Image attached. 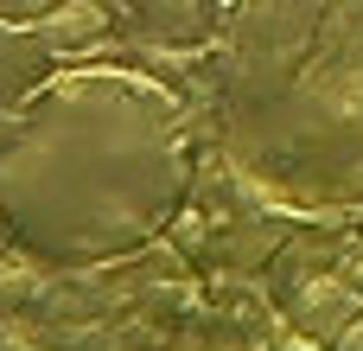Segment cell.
<instances>
[{"label": "cell", "instance_id": "obj_2", "mask_svg": "<svg viewBox=\"0 0 363 351\" xmlns=\"http://www.w3.org/2000/svg\"><path fill=\"white\" fill-rule=\"evenodd\" d=\"M230 166L306 217L363 205V0H242L217 64Z\"/></svg>", "mask_w": 363, "mask_h": 351}, {"label": "cell", "instance_id": "obj_3", "mask_svg": "<svg viewBox=\"0 0 363 351\" xmlns=\"http://www.w3.org/2000/svg\"><path fill=\"white\" fill-rule=\"evenodd\" d=\"M45 64H51V51H45L32 32H19V26L0 19V141H6V128H13V115L26 109V96L51 77Z\"/></svg>", "mask_w": 363, "mask_h": 351}, {"label": "cell", "instance_id": "obj_5", "mask_svg": "<svg viewBox=\"0 0 363 351\" xmlns=\"http://www.w3.org/2000/svg\"><path fill=\"white\" fill-rule=\"evenodd\" d=\"M332 351H363V313L345 326V333H338V339H332Z\"/></svg>", "mask_w": 363, "mask_h": 351}, {"label": "cell", "instance_id": "obj_4", "mask_svg": "<svg viewBox=\"0 0 363 351\" xmlns=\"http://www.w3.org/2000/svg\"><path fill=\"white\" fill-rule=\"evenodd\" d=\"M357 307H363V301L345 288V281L319 275V281H306V288H300L294 320H300V333H306V339H325V345H332V339H338V333L357 320Z\"/></svg>", "mask_w": 363, "mask_h": 351}, {"label": "cell", "instance_id": "obj_1", "mask_svg": "<svg viewBox=\"0 0 363 351\" xmlns=\"http://www.w3.org/2000/svg\"><path fill=\"white\" fill-rule=\"evenodd\" d=\"M198 185L185 102L121 64L51 70L0 141V224L51 269H102L179 224Z\"/></svg>", "mask_w": 363, "mask_h": 351}]
</instances>
